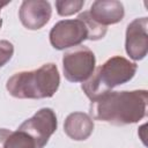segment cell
I'll return each mask as SVG.
<instances>
[{"mask_svg":"<svg viewBox=\"0 0 148 148\" xmlns=\"http://www.w3.org/2000/svg\"><path fill=\"white\" fill-rule=\"evenodd\" d=\"M147 90L108 91L91 101L89 113L91 119L124 126L140 121L147 114Z\"/></svg>","mask_w":148,"mask_h":148,"instance_id":"cell-1","label":"cell"},{"mask_svg":"<svg viewBox=\"0 0 148 148\" xmlns=\"http://www.w3.org/2000/svg\"><path fill=\"white\" fill-rule=\"evenodd\" d=\"M60 84V75L54 64L42 65L35 71H22L12 75L6 89L15 98L40 99L52 97Z\"/></svg>","mask_w":148,"mask_h":148,"instance_id":"cell-2","label":"cell"},{"mask_svg":"<svg viewBox=\"0 0 148 148\" xmlns=\"http://www.w3.org/2000/svg\"><path fill=\"white\" fill-rule=\"evenodd\" d=\"M138 69L135 62L128 59L114 56L108 59L103 65L95 68L88 80L82 82L81 88L90 101L101 95L111 91L114 87L124 84L133 79Z\"/></svg>","mask_w":148,"mask_h":148,"instance_id":"cell-3","label":"cell"},{"mask_svg":"<svg viewBox=\"0 0 148 148\" xmlns=\"http://www.w3.org/2000/svg\"><path fill=\"white\" fill-rule=\"evenodd\" d=\"M96 58L94 52L84 45L75 46L62 57L64 75L69 82H84L95 71Z\"/></svg>","mask_w":148,"mask_h":148,"instance_id":"cell-4","label":"cell"},{"mask_svg":"<svg viewBox=\"0 0 148 148\" xmlns=\"http://www.w3.org/2000/svg\"><path fill=\"white\" fill-rule=\"evenodd\" d=\"M88 39V29L80 20H61L50 31V43L56 50H65L81 45Z\"/></svg>","mask_w":148,"mask_h":148,"instance_id":"cell-5","label":"cell"},{"mask_svg":"<svg viewBox=\"0 0 148 148\" xmlns=\"http://www.w3.org/2000/svg\"><path fill=\"white\" fill-rule=\"evenodd\" d=\"M58 127L56 112L50 108L38 110L31 118L24 120L17 130L32 138L37 148H43Z\"/></svg>","mask_w":148,"mask_h":148,"instance_id":"cell-6","label":"cell"},{"mask_svg":"<svg viewBox=\"0 0 148 148\" xmlns=\"http://www.w3.org/2000/svg\"><path fill=\"white\" fill-rule=\"evenodd\" d=\"M148 18H134L126 29L125 50L133 60H141L148 52Z\"/></svg>","mask_w":148,"mask_h":148,"instance_id":"cell-7","label":"cell"},{"mask_svg":"<svg viewBox=\"0 0 148 148\" xmlns=\"http://www.w3.org/2000/svg\"><path fill=\"white\" fill-rule=\"evenodd\" d=\"M52 8L49 1L44 0H24L18 10L21 23L29 30L43 28L51 18Z\"/></svg>","mask_w":148,"mask_h":148,"instance_id":"cell-8","label":"cell"},{"mask_svg":"<svg viewBox=\"0 0 148 148\" xmlns=\"http://www.w3.org/2000/svg\"><path fill=\"white\" fill-rule=\"evenodd\" d=\"M88 13L95 22L103 27H108L120 22L124 18L125 9L120 1L97 0L92 2Z\"/></svg>","mask_w":148,"mask_h":148,"instance_id":"cell-9","label":"cell"},{"mask_svg":"<svg viewBox=\"0 0 148 148\" xmlns=\"http://www.w3.org/2000/svg\"><path fill=\"white\" fill-rule=\"evenodd\" d=\"M64 131L75 141L87 140L94 131V120L84 112H72L65 119Z\"/></svg>","mask_w":148,"mask_h":148,"instance_id":"cell-10","label":"cell"},{"mask_svg":"<svg viewBox=\"0 0 148 148\" xmlns=\"http://www.w3.org/2000/svg\"><path fill=\"white\" fill-rule=\"evenodd\" d=\"M0 148H37L35 141L25 132L0 128Z\"/></svg>","mask_w":148,"mask_h":148,"instance_id":"cell-11","label":"cell"},{"mask_svg":"<svg viewBox=\"0 0 148 148\" xmlns=\"http://www.w3.org/2000/svg\"><path fill=\"white\" fill-rule=\"evenodd\" d=\"M77 18H80L86 24V27L88 29V39L89 40H99V39H102L105 36L108 28L98 24L97 22H95L91 18V16L89 15L88 10L81 13L77 16Z\"/></svg>","mask_w":148,"mask_h":148,"instance_id":"cell-12","label":"cell"},{"mask_svg":"<svg viewBox=\"0 0 148 148\" xmlns=\"http://www.w3.org/2000/svg\"><path fill=\"white\" fill-rule=\"evenodd\" d=\"M84 5L83 0H57L56 8L60 16H69L82 9Z\"/></svg>","mask_w":148,"mask_h":148,"instance_id":"cell-13","label":"cell"},{"mask_svg":"<svg viewBox=\"0 0 148 148\" xmlns=\"http://www.w3.org/2000/svg\"><path fill=\"white\" fill-rule=\"evenodd\" d=\"M14 54V46L10 42L6 39L0 40V68L6 65Z\"/></svg>","mask_w":148,"mask_h":148,"instance_id":"cell-14","label":"cell"},{"mask_svg":"<svg viewBox=\"0 0 148 148\" xmlns=\"http://www.w3.org/2000/svg\"><path fill=\"white\" fill-rule=\"evenodd\" d=\"M8 5V2H0V12H1V9L5 7V6H7Z\"/></svg>","mask_w":148,"mask_h":148,"instance_id":"cell-15","label":"cell"},{"mask_svg":"<svg viewBox=\"0 0 148 148\" xmlns=\"http://www.w3.org/2000/svg\"><path fill=\"white\" fill-rule=\"evenodd\" d=\"M1 27H2V20L0 18V29H1Z\"/></svg>","mask_w":148,"mask_h":148,"instance_id":"cell-16","label":"cell"}]
</instances>
